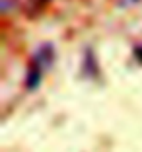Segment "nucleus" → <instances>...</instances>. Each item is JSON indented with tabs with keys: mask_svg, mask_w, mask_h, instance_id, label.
<instances>
[]
</instances>
